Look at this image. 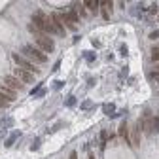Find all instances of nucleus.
<instances>
[{
	"mask_svg": "<svg viewBox=\"0 0 159 159\" xmlns=\"http://www.w3.org/2000/svg\"><path fill=\"white\" fill-rule=\"evenodd\" d=\"M30 25L36 30H40L42 34H45V36H49V34H57L55 27L51 25V19L45 15L44 11H36V14L32 15V23H30Z\"/></svg>",
	"mask_w": 159,
	"mask_h": 159,
	"instance_id": "nucleus-1",
	"label": "nucleus"
},
{
	"mask_svg": "<svg viewBox=\"0 0 159 159\" xmlns=\"http://www.w3.org/2000/svg\"><path fill=\"white\" fill-rule=\"evenodd\" d=\"M29 30L32 32V36H34V42H36V48L40 49V51H44L45 55L48 53H51L53 49H55V44H53V40L49 38V36H45V34H42L40 30H36L32 25H29Z\"/></svg>",
	"mask_w": 159,
	"mask_h": 159,
	"instance_id": "nucleus-2",
	"label": "nucleus"
},
{
	"mask_svg": "<svg viewBox=\"0 0 159 159\" xmlns=\"http://www.w3.org/2000/svg\"><path fill=\"white\" fill-rule=\"evenodd\" d=\"M21 55L27 57V59L32 61V63H45V61H48V55H45L44 51H40L36 45H32V44L23 45V48H21Z\"/></svg>",
	"mask_w": 159,
	"mask_h": 159,
	"instance_id": "nucleus-3",
	"label": "nucleus"
},
{
	"mask_svg": "<svg viewBox=\"0 0 159 159\" xmlns=\"http://www.w3.org/2000/svg\"><path fill=\"white\" fill-rule=\"evenodd\" d=\"M11 59H14V63L17 64V68H21V70H27L30 74H38V66L34 64L32 61H29L27 57H23L21 53H14V55H11Z\"/></svg>",
	"mask_w": 159,
	"mask_h": 159,
	"instance_id": "nucleus-4",
	"label": "nucleus"
},
{
	"mask_svg": "<svg viewBox=\"0 0 159 159\" xmlns=\"http://www.w3.org/2000/svg\"><path fill=\"white\" fill-rule=\"evenodd\" d=\"M61 19H63V25H66L68 29H76L78 23H80V17L76 14V10H68L66 14H61Z\"/></svg>",
	"mask_w": 159,
	"mask_h": 159,
	"instance_id": "nucleus-5",
	"label": "nucleus"
},
{
	"mask_svg": "<svg viewBox=\"0 0 159 159\" xmlns=\"http://www.w3.org/2000/svg\"><path fill=\"white\" fill-rule=\"evenodd\" d=\"M14 78H17L21 83H30L34 80V74H30L27 70H21V68H15V70H14Z\"/></svg>",
	"mask_w": 159,
	"mask_h": 159,
	"instance_id": "nucleus-6",
	"label": "nucleus"
},
{
	"mask_svg": "<svg viewBox=\"0 0 159 159\" xmlns=\"http://www.w3.org/2000/svg\"><path fill=\"white\" fill-rule=\"evenodd\" d=\"M51 25L55 27V30H57V34L59 36H64V25H63V19H61V14H53L51 17Z\"/></svg>",
	"mask_w": 159,
	"mask_h": 159,
	"instance_id": "nucleus-7",
	"label": "nucleus"
},
{
	"mask_svg": "<svg viewBox=\"0 0 159 159\" xmlns=\"http://www.w3.org/2000/svg\"><path fill=\"white\" fill-rule=\"evenodd\" d=\"M4 85L10 87L11 91H15V93H17L19 89H23V83L19 82L17 78H14V76H6V78H4Z\"/></svg>",
	"mask_w": 159,
	"mask_h": 159,
	"instance_id": "nucleus-8",
	"label": "nucleus"
},
{
	"mask_svg": "<svg viewBox=\"0 0 159 159\" xmlns=\"http://www.w3.org/2000/svg\"><path fill=\"white\" fill-rule=\"evenodd\" d=\"M99 8H100V14L104 19H110V11L114 8V2H110V0H102V2H99Z\"/></svg>",
	"mask_w": 159,
	"mask_h": 159,
	"instance_id": "nucleus-9",
	"label": "nucleus"
},
{
	"mask_svg": "<svg viewBox=\"0 0 159 159\" xmlns=\"http://www.w3.org/2000/svg\"><path fill=\"white\" fill-rule=\"evenodd\" d=\"M0 95H2L8 102H11V100L15 99V91H11L10 87H6V85L2 83V85H0Z\"/></svg>",
	"mask_w": 159,
	"mask_h": 159,
	"instance_id": "nucleus-10",
	"label": "nucleus"
},
{
	"mask_svg": "<svg viewBox=\"0 0 159 159\" xmlns=\"http://www.w3.org/2000/svg\"><path fill=\"white\" fill-rule=\"evenodd\" d=\"M82 4H83V8L87 11H93V14L99 10V2H97V0H85V2H82Z\"/></svg>",
	"mask_w": 159,
	"mask_h": 159,
	"instance_id": "nucleus-11",
	"label": "nucleus"
},
{
	"mask_svg": "<svg viewBox=\"0 0 159 159\" xmlns=\"http://www.w3.org/2000/svg\"><path fill=\"white\" fill-rule=\"evenodd\" d=\"M76 10L80 11V14H82V17H87V14H89V11L83 8V4H82V2H80V4H76Z\"/></svg>",
	"mask_w": 159,
	"mask_h": 159,
	"instance_id": "nucleus-12",
	"label": "nucleus"
},
{
	"mask_svg": "<svg viewBox=\"0 0 159 159\" xmlns=\"http://www.w3.org/2000/svg\"><path fill=\"white\" fill-rule=\"evenodd\" d=\"M152 59H153V61H159V45H157V48H153V51H152Z\"/></svg>",
	"mask_w": 159,
	"mask_h": 159,
	"instance_id": "nucleus-13",
	"label": "nucleus"
},
{
	"mask_svg": "<svg viewBox=\"0 0 159 159\" xmlns=\"http://www.w3.org/2000/svg\"><path fill=\"white\" fill-rule=\"evenodd\" d=\"M8 104H10V102H8L2 95H0V108H4V106H8Z\"/></svg>",
	"mask_w": 159,
	"mask_h": 159,
	"instance_id": "nucleus-14",
	"label": "nucleus"
},
{
	"mask_svg": "<svg viewBox=\"0 0 159 159\" xmlns=\"http://www.w3.org/2000/svg\"><path fill=\"white\" fill-rule=\"evenodd\" d=\"M68 159H78V155L76 153H70V157H68Z\"/></svg>",
	"mask_w": 159,
	"mask_h": 159,
	"instance_id": "nucleus-15",
	"label": "nucleus"
},
{
	"mask_svg": "<svg viewBox=\"0 0 159 159\" xmlns=\"http://www.w3.org/2000/svg\"><path fill=\"white\" fill-rule=\"evenodd\" d=\"M153 76H155V80H157V82H159V74H157V72H155V74H153Z\"/></svg>",
	"mask_w": 159,
	"mask_h": 159,
	"instance_id": "nucleus-16",
	"label": "nucleus"
},
{
	"mask_svg": "<svg viewBox=\"0 0 159 159\" xmlns=\"http://www.w3.org/2000/svg\"><path fill=\"white\" fill-rule=\"evenodd\" d=\"M89 159H95V157H93V155H89Z\"/></svg>",
	"mask_w": 159,
	"mask_h": 159,
	"instance_id": "nucleus-17",
	"label": "nucleus"
},
{
	"mask_svg": "<svg viewBox=\"0 0 159 159\" xmlns=\"http://www.w3.org/2000/svg\"><path fill=\"white\" fill-rule=\"evenodd\" d=\"M157 70H159V64H157ZM157 74H159V72H157Z\"/></svg>",
	"mask_w": 159,
	"mask_h": 159,
	"instance_id": "nucleus-18",
	"label": "nucleus"
}]
</instances>
